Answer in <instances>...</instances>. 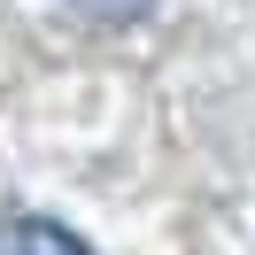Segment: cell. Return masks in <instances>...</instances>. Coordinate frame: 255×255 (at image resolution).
I'll use <instances>...</instances> for the list:
<instances>
[{
    "mask_svg": "<svg viewBox=\"0 0 255 255\" xmlns=\"http://www.w3.org/2000/svg\"><path fill=\"white\" fill-rule=\"evenodd\" d=\"M0 255H93V248L54 217H0Z\"/></svg>",
    "mask_w": 255,
    "mask_h": 255,
    "instance_id": "cell-1",
    "label": "cell"
},
{
    "mask_svg": "<svg viewBox=\"0 0 255 255\" xmlns=\"http://www.w3.org/2000/svg\"><path fill=\"white\" fill-rule=\"evenodd\" d=\"M70 16H85V23H101V31H124V23H139L155 0H62Z\"/></svg>",
    "mask_w": 255,
    "mask_h": 255,
    "instance_id": "cell-2",
    "label": "cell"
}]
</instances>
